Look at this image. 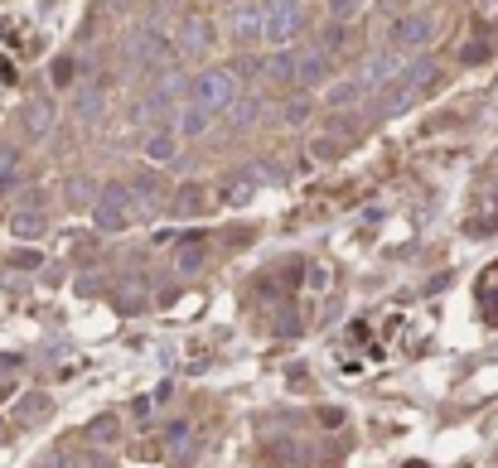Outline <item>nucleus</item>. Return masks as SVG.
<instances>
[{
    "mask_svg": "<svg viewBox=\"0 0 498 468\" xmlns=\"http://www.w3.org/2000/svg\"><path fill=\"white\" fill-rule=\"evenodd\" d=\"M97 102H102V97H97L92 88H82V92H78V112H82V116H92V112H97Z\"/></svg>",
    "mask_w": 498,
    "mask_h": 468,
    "instance_id": "nucleus-17",
    "label": "nucleus"
},
{
    "mask_svg": "<svg viewBox=\"0 0 498 468\" xmlns=\"http://www.w3.org/2000/svg\"><path fill=\"white\" fill-rule=\"evenodd\" d=\"M407 468H426V464H407Z\"/></svg>",
    "mask_w": 498,
    "mask_h": 468,
    "instance_id": "nucleus-21",
    "label": "nucleus"
},
{
    "mask_svg": "<svg viewBox=\"0 0 498 468\" xmlns=\"http://www.w3.org/2000/svg\"><path fill=\"white\" fill-rule=\"evenodd\" d=\"M15 232H20V237H34V232H44V218H39V213H30V218H15Z\"/></svg>",
    "mask_w": 498,
    "mask_h": 468,
    "instance_id": "nucleus-16",
    "label": "nucleus"
},
{
    "mask_svg": "<svg viewBox=\"0 0 498 468\" xmlns=\"http://www.w3.org/2000/svg\"><path fill=\"white\" fill-rule=\"evenodd\" d=\"M0 439H5V425H0Z\"/></svg>",
    "mask_w": 498,
    "mask_h": 468,
    "instance_id": "nucleus-22",
    "label": "nucleus"
},
{
    "mask_svg": "<svg viewBox=\"0 0 498 468\" xmlns=\"http://www.w3.org/2000/svg\"><path fill=\"white\" fill-rule=\"evenodd\" d=\"M325 73H329V63H325V54H319V49H305V54H295V58H291V78H295V82H305V88L325 82Z\"/></svg>",
    "mask_w": 498,
    "mask_h": 468,
    "instance_id": "nucleus-4",
    "label": "nucleus"
},
{
    "mask_svg": "<svg viewBox=\"0 0 498 468\" xmlns=\"http://www.w3.org/2000/svg\"><path fill=\"white\" fill-rule=\"evenodd\" d=\"M131 213H136V198L126 194V188H106L102 203H97V227L102 232H122V227L131 222Z\"/></svg>",
    "mask_w": 498,
    "mask_h": 468,
    "instance_id": "nucleus-3",
    "label": "nucleus"
},
{
    "mask_svg": "<svg viewBox=\"0 0 498 468\" xmlns=\"http://www.w3.org/2000/svg\"><path fill=\"white\" fill-rule=\"evenodd\" d=\"M44 411H49L44 396H25V401H20V420H34V415H44Z\"/></svg>",
    "mask_w": 498,
    "mask_h": 468,
    "instance_id": "nucleus-14",
    "label": "nucleus"
},
{
    "mask_svg": "<svg viewBox=\"0 0 498 468\" xmlns=\"http://www.w3.org/2000/svg\"><path fill=\"white\" fill-rule=\"evenodd\" d=\"M208 116L213 112H204V106H189V112L180 116V136H204V130H208Z\"/></svg>",
    "mask_w": 498,
    "mask_h": 468,
    "instance_id": "nucleus-7",
    "label": "nucleus"
},
{
    "mask_svg": "<svg viewBox=\"0 0 498 468\" xmlns=\"http://www.w3.org/2000/svg\"><path fill=\"white\" fill-rule=\"evenodd\" d=\"M88 439H92V444H112V439H116V420H112V415L92 420V425H88Z\"/></svg>",
    "mask_w": 498,
    "mask_h": 468,
    "instance_id": "nucleus-11",
    "label": "nucleus"
},
{
    "mask_svg": "<svg viewBox=\"0 0 498 468\" xmlns=\"http://www.w3.org/2000/svg\"><path fill=\"white\" fill-rule=\"evenodd\" d=\"M295 29H300V10H295L291 0L262 5V44H291Z\"/></svg>",
    "mask_w": 498,
    "mask_h": 468,
    "instance_id": "nucleus-1",
    "label": "nucleus"
},
{
    "mask_svg": "<svg viewBox=\"0 0 498 468\" xmlns=\"http://www.w3.org/2000/svg\"><path fill=\"white\" fill-rule=\"evenodd\" d=\"M237 39L242 44L262 39V10H242V15H237Z\"/></svg>",
    "mask_w": 498,
    "mask_h": 468,
    "instance_id": "nucleus-6",
    "label": "nucleus"
},
{
    "mask_svg": "<svg viewBox=\"0 0 498 468\" xmlns=\"http://www.w3.org/2000/svg\"><path fill=\"white\" fill-rule=\"evenodd\" d=\"M174 266H180V275L198 271V266H204V242H198V237H189V242L180 247V256H174Z\"/></svg>",
    "mask_w": 498,
    "mask_h": 468,
    "instance_id": "nucleus-5",
    "label": "nucleus"
},
{
    "mask_svg": "<svg viewBox=\"0 0 498 468\" xmlns=\"http://www.w3.org/2000/svg\"><path fill=\"white\" fill-rule=\"evenodd\" d=\"M44 130H49V106L34 102L30 106V136H44Z\"/></svg>",
    "mask_w": 498,
    "mask_h": 468,
    "instance_id": "nucleus-12",
    "label": "nucleus"
},
{
    "mask_svg": "<svg viewBox=\"0 0 498 468\" xmlns=\"http://www.w3.org/2000/svg\"><path fill=\"white\" fill-rule=\"evenodd\" d=\"M146 155H150V160H156V164H165V160H170V155H174V140H170V136H156V140H150V146H146Z\"/></svg>",
    "mask_w": 498,
    "mask_h": 468,
    "instance_id": "nucleus-13",
    "label": "nucleus"
},
{
    "mask_svg": "<svg viewBox=\"0 0 498 468\" xmlns=\"http://www.w3.org/2000/svg\"><path fill=\"white\" fill-rule=\"evenodd\" d=\"M426 34H431V20H407V25L397 29V44H421Z\"/></svg>",
    "mask_w": 498,
    "mask_h": 468,
    "instance_id": "nucleus-10",
    "label": "nucleus"
},
{
    "mask_svg": "<svg viewBox=\"0 0 498 468\" xmlns=\"http://www.w3.org/2000/svg\"><path fill=\"white\" fill-rule=\"evenodd\" d=\"M204 34H208V29L198 25V20H189V25H184V39H189L184 49H204Z\"/></svg>",
    "mask_w": 498,
    "mask_h": 468,
    "instance_id": "nucleus-15",
    "label": "nucleus"
},
{
    "mask_svg": "<svg viewBox=\"0 0 498 468\" xmlns=\"http://www.w3.org/2000/svg\"><path fill=\"white\" fill-rule=\"evenodd\" d=\"M44 468H78V464H73V459H68V454H54V459H49V464H44Z\"/></svg>",
    "mask_w": 498,
    "mask_h": 468,
    "instance_id": "nucleus-19",
    "label": "nucleus"
},
{
    "mask_svg": "<svg viewBox=\"0 0 498 468\" xmlns=\"http://www.w3.org/2000/svg\"><path fill=\"white\" fill-rule=\"evenodd\" d=\"M189 449H194V430H189V425H170V454H174V459H184Z\"/></svg>",
    "mask_w": 498,
    "mask_h": 468,
    "instance_id": "nucleus-9",
    "label": "nucleus"
},
{
    "mask_svg": "<svg viewBox=\"0 0 498 468\" xmlns=\"http://www.w3.org/2000/svg\"><path fill=\"white\" fill-rule=\"evenodd\" d=\"M20 363H15V357H0V372H15ZM10 391V381H0V396H5Z\"/></svg>",
    "mask_w": 498,
    "mask_h": 468,
    "instance_id": "nucleus-18",
    "label": "nucleus"
},
{
    "mask_svg": "<svg viewBox=\"0 0 498 468\" xmlns=\"http://www.w3.org/2000/svg\"><path fill=\"white\" fill-rule=\"evenodd\" d=\"M397 68H401V58H397V54H387V58H377V63H367L363 82H383V78H392Z\"/></svg>",
    "mask_w": 498,
    "mask_h": 468,
    "instance_id": "nucleus-8",
    "label": "nucleus"
},
{
    "mask_svg": "<svg viewBox=\"0 0 498 468\" xmlns=\"http://www.w3.org/2000/svg\"><path fill=\"white\" fill-rule=\"evenodd\" d=\"M10 164H15V160H10V155H0V179L10 174Z\"/></svg>",
    "mask_w": 498,
    "mask_h": 468,
    "instance_id": "nucleus-20",
    "label": "nucleus"
},
{
    "mask_svg": "<svg viewBox=\"0 0 498 468\" xmlns=\"http://www.w3.org/2000/svg\"><path fill=\"white\" fill-rule=\"evenodd\" d=\"M232 97H237V82L228 68H213V73L194 82V106H204V112H223V106H232Z\"/></svg>",
    "mask_w": 498,
    "mask_h": 468,
    "instance_id": "nucleus-2",
    "label": "nucleus"
}]
</instances>
